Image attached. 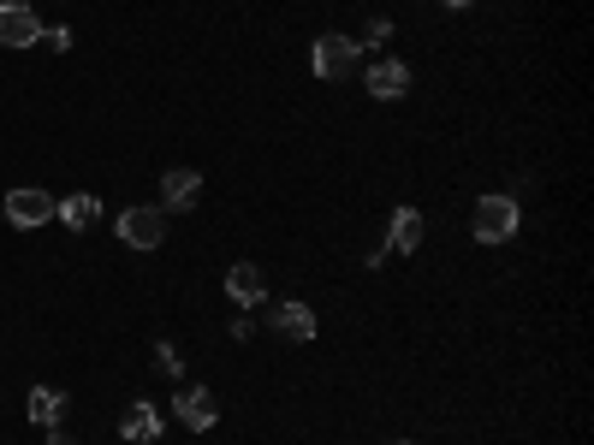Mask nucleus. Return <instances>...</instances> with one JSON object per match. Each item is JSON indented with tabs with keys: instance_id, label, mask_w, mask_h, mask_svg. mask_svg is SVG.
I'll return each instance as SVG.
<instances>
[{
	"instance_id": "nucleus-3",
	"label": "nucleus",
	"mask_w": 594,
	"mask_h": 445,
	"mask_svg": "<svg viewBox=\"0 0 594 445\" xmlns=\"http://www.w3.org/2000/svg\"><path fill=\"white\" fill-rule=\"evenodd\" d=\"M120 237L132 249H161L167 244V208H149V202L125 208V214H120Z\"/></svg>"
},
{
	"instance_id": "nucleus-16",
	"label": "nucleus",
	"mask_w": 594,
	"mask_h": 445,
	"mask_svg": "<svg viewBox=\"0 0 594 445\" xmlns=\"http://www.w3.org/2000/svg\"><path fill=\"white\" fill-rule=\"evenodd\" d=\"M386 36H393V19H386V12H374V19H369V48H381Z\"/></svg>"
},
{
	"instance_id": "nucleus-14",
	"label": "nucleus",
	"mask_w": 594,
	"mask_h": 445,
	"mask_svg": "<svg viewBox=\"0 0 594 445\" xmlns=\"http://www.w3.org/2000/svg\"><path fill=\"white\" fill-rule=\"evenodd\" d=\"M24 410H31L36 427H54V422H60V410H66V392H60V386H31Z\"/></svg>"
},
{
	"instance_id": "nucleus-17",
	"label": "nucleus",
	"mask_w": 594,
	"mask_h": 445,
	"mask_svg": "<svg viewBox=\"0 0 594 445\" xmlns=\"http://www.w3.org/2000/svg\"><path fill=\"white\" fill-rule=\"evenodd\" d=\"M42 42H48L54 54H66V48H71V30H66V24H54V30H42Z\"/></svg>"
},
{
	"instance_id": "nucleus-7",
	"label": "nucleus",
	"mask_w": 594,
	"mask_h": 445,
	"mask_svg": "<svg viewBox=\"0 0 594 445\" xmlns=\"http://www.w3.org/2000/svg\"><path fill=\"white\" fill-rule=\"evenodd\" d=\"M7 220H12V226H42V220H54V197H48V190H31V185L12 190V197H7Z\"/></svg>"
},
{
	"instance_id": "nucleus-18",
	"label": "nucleus",
	"mask_w": 594,
	"mask_h": 445,
	"mask_svg": "<svg viewBox=\"0 0 594 445\" xmlns=\"http://www.w3.org/2000/svg\"><path fill=\"white\" fill-rule=\"evenodd\" d=\"M440 7H470V0H440Z\"/></svg>"
},
{
	"instance_id": "nucleus-19",
	"label": "nucleus",
	"mask_w": 594,
	"mask_h": 445,
	"mask_svg": "<svg viewBox=\"0 0 594 445\" xmlns=\"http://www.w3.org/2000/svg\"><path fill=\"white\" fill-rule=\"evenodd\" d=\"M48 445H71V440H66V434H54V440H48Z\"/></svg>"
},
{
	"instance_id": "nucleus-9",
	"label": "nucleus",
	"mask_w": 594,
	"mask_h": 445,
	"mask_svg": "<svg viewBox=\"0 0 594 445\" xmlns=\"http://www.w3.org/2000/svg\"><path fill=\"white\" fill-rule=\"evenodd\" d=\"M120 434L137 440V445H155V440H161V410H155L149 398H137V404L120 415Z\"/></svg>"
},
{
	"instance_id": "nucleus-1",
	"label": "nucleus",
	"mask_w": 594,
	"mask_h": 445,
	"mask_svg": "<svg viewBox=\"0 0 594 445\" xmlns=\"http://www.w3.org/2000/svg\"><path fill=\"white\" fill-rule=\"evenodd\" d=\"M310 66H315V78H322V84H345L357 71V42L351 36H315Z\"/></svg>"
},
{
	"instance_id": "nucleus-6",
	"label": "nucleus",
	"mask_w": 594,
	"mask_h": 445,
	"mask_svg": "<svg viewBox=\"0 0 594 445\" xmlns=\"http://www.w3.org/2000/svg\"><path fill=\"white\" fill-rule=\"evenodd\" d=\"M226 297H232L238 309H256V303L268 297V274H262L256 262H232V267H226Z\"/></svg>"
},
{
	"instance_id": "nucleus-8",
	"label": "nucleus",
	"mask_w": 594,
	"mask_h": 445,
	"mask_svg": "<svg viewBox=\"0 0 594 445\" xmlns=\"http://www.w3.org/2000/svg\"><path fill=\"white\" fill-rule=\"evenodd\" d=\"M273 333L292 338V345H310L315 338V309L310 303H280L273 309Z\"/></svg>"
},
{
	"instance_id": "nucleus-2",
	"label": "nucleus",
	"mask_w": 594,
	"mask_h": 445,
	"mask_svg": "<svg viewBox=\"0 0 594 445\" xmlns=\"http://www.w3.org/2000/svg\"><path fill=\"white\" fill-rule=\"evenodd\" d=\"M517 226H524V214H517L512 197H482L475 202V237H482V244H505V237H517Z\"/></svg>"
},
{
	"instance_id": "nucleus-11",
	"label": "nucleus",
	"mask_w": 594,
	"mask_h": 445,
	"mask_svg": "<svg viewBox=\"0 0 594 445\" xmlns=\"http://www.w3.org/2000/svg\"><path fill=\"white\" fill-rule=\"evenodd\" d=\"M423 244V214L416 208H393V232H386V256H411Z\"/></svg>"
},
{
	"instance_id": "nucleus-4",
	"label": "nucleus",
	"mask_w": 594,
	"mask_h": 445,
	"mask_svg": "<svg viewBox=\"0 0 594 445\" xmlns=\"http://www.w3.org/2000/svg\"><path fill=\"white\" fill-rule=\"evenodd\" d=\"M172 415H179V422L191 427V434H209L214 415H221V404H214L209 386H179V398H172Z\"/></svg>"
},
{
	"instance_id": "nucleus-13",
	"label": "nucleus",
	"mask_w": 594,
	"mask_h": 445,
	"mask_svg": "<svg viewBox=\"0 0 594 445\" xmlns=\"http://www.w3.org/2000/svg\"><path fill=\"white\" fill-rule=\"evenodd\" d=\"M161 197H167V208H191V202L202 197V173H191V167H172V173L161 178Z\"/></svg>"
},
{
	"instance_id": "nucleus-5",
	"label": "nucleus",
	"mask_w": 594,
	"mask_h": 445,
	"mask_svg": "<svg viewBox=\"0 0 594 445\" xmlns=\"http://www.w3.org/2000/svg\"><path fill=\"white\" fill-rule=\"evenodd\" d=\"M36 36H42L36 7H24V0H0V42H7V48H31Z\"/></svg>"
},
{
	"instance_id": "nucleus-20",
	"label": "nucleus",
	"mask_w": 594,
	"mask_h": 445,
	"mask_svg": "<svg viewBox=\"0 0 594 445\" xmlns=\"http://www.w3.org/2000/svg\"><path fill=\"white\" fill-rule=\"evenodd\" d=\"M399 445H411V440H399Z\"/></svg>"
},
{
	"instance_id": "nucleus-12",
	"label": "nucleus",
	"mask_w": 594,
	"mask_h": 445,
	"mask_svg": "<svg viewBox=\"0 0 594 445\" xmlns=\"http://www.w3.org/2000/svg\"><path fill=\"white\" fill-rule=\"evenodd\" d=\"M54 214L66 220V226H78V232H90L96 220H101V197H90V190H71L66 202H54Z\"/></svg>"
},
{
	"instance_id": "nucleus-15",
	"label": "nucleus",
	"mask_w": 594,
	"mask_h": 445,
	"mask_svg": "<svg viewBox=\"0 0 594 445\" xmlns=\"http://www.w3.org/2000/svg\"><path fill=\"white\" fill-rule=\"evenodd\" d=\"M155 363H161V375H179V368H184V363H179V351H172L167 338H155Z\"/></svg>"
},
{
	"instance_id": "nucleus-10",
	"label": "nucleus",
	"mask_w": 594,
	"mask_h": 445,
	"mask_svg": "<svg viewBox=\"0 0 594 445\" xmlns=\"http://www.w3.org/2000/svg\"><path fill=\"white\" fill-rule=\"evenodd\" d=\"M404 89H411V66H399V59H381V66H369V96H374V101H399Z\"/></svg>"
}]
</instances>
